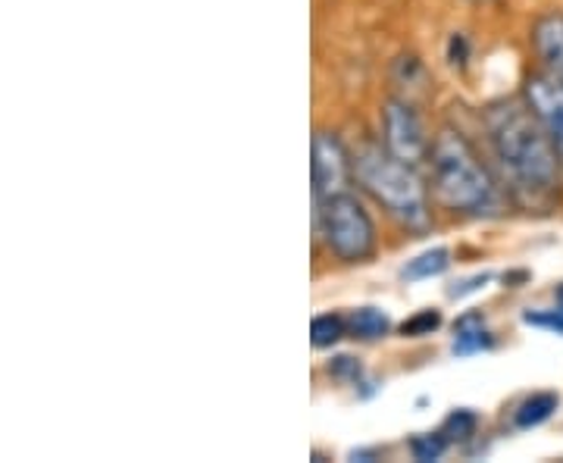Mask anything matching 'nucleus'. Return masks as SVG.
I'll return each mask as SVG.
<instances>
[{
  "label": "nucleus",
  "mask_w": 563,
  "mask_h": 463,
  "mask_svg": "<svg viewBox=\"0 0 563 463\" xmlns=\"http://www.w3.org/2000/svg\"><path fill=\"white\" fill-rule=\"evenodd\" d=\"M485 139L507 191L529 213H548L561 201V157L532 107L517 98L485 107Z\"/></svg>",
  "instance_id": "nucleus-1"
},
{
  "label": "nucleus",
  "mask_w": 563,
  "mask_h": 463,
  "mask_svg": "<svg viewBox=\"0 0 563 463\" xmlns=\"http://www.w3.org/2000/svg\"><path fill=\"white\" fill-rule=\"evenodd\" d=\"M432 188L439 201L463 217H492L501 210V188L492 179L476 151L454 129H442L429 147Z\"/></svg>",
  "instance_id": "nucleus-2"
},
{
  "label": "nucleus",
  "mask_w": 563,
  "mask_h": 463,
  "mask_svg": "<svg viewBox=\"0 0 563 463\" xmlns=\"http://www.w3.org/2000/svg\"><path fill=\"white\" fill-rule=\"evenodd\" d=\"M354 176L407 229L429 225V203L417 166L398 161L388 147L363 144L354 151Z\"/></svg>",
  "instance_id": "nucleus-3"
},
{
  "label": "nucleus",
  "mask_w": 563,
  "mask_h": 463,
  "mask_svg": "<svg viewBox=\"0 0 563 463\" xmlns=\"http://www.w3.org/2000/svg\"><path fill=\"white\" fill-rule=\"evenodd\" d=\"M313 222H317V232L325 239L329 251L335 257H342L347 263H361L373 257L376 225H373L369 213L363 210V203L351 191L317 203Z\"/></svg>",
  "instance_id": "nucleus-4"
},
{
  "label": "nucleus",
  "mask_w": 563,
  "mask_h": 463,
  "mask_svg": "<svg viewBox=\"0 0 563 463\" xmlns=\"http://www.w3.org/2000/svg\"><path fill=\"white\" fill-rule=\"evenodd\" d=\"M310 176H313V203L329 201L347 191V181L354 176V154H347L339 135L317 132L310 147Z\"/></svg>",
  "instance_id": "nucleus-5"
},
{
  "label": "nucleus",
  "mask_w": 563,
  "mask_h": 463,
  "mask_svg": "<svg viewBox=\"0 0 563 463\" xmlns=\"http://www.w3.org/2000/svg\"><path fill=\"white\" fill-rule=\"evenodd\" d=\"M383 142L385 147L410 166H422L429 161V142L422 132L417 110L404 101H388L383 110Z\"/></svg>",
  "instance_id": "nucleus-6"
},
{
  "label": "nucleus",
  "mask_w": 563,
  "mask_h": 463,
  "mask_svg": "<svg viewBox=\"0 0 563 463\" xmlns=\"http://www.w3.org/2000/svg\"><path fill=\"white\" fill-rule=\"evenodd\" d=\"M526 103L544 125L563 166V81L554 76H532L526 81Z\"/></svg>",
  "instance_id": "nucleus-7"
},
{
  "label": "nucleus",
  "mask_w": 563,
  "mask_h": 463,
  "mask_svg": "<svg viewBox=\"0 0 563 463\" xmlns=\"http://www.w3.org/2000/svg\"><path fill=\"white\" fill-rule=\"evenodd\" d=\"M532 47L542 60L544 73L563 81V13H544L532 25Z\"/></svg>",
  "instance_id": "nucleus-8"
},
{
  "label": "nucleus",
  "mask_w": 563,
  "mask_h": 463,
  "mask_svg": "<svg viewBox=\"0 0 563 463\" xmlns=\"http://www.w3.org/2000/svg\"><path fill=\"white\" fill-rule=\"evenodd\" d=\"M558 407H561V398H558L554 392H539V395L526 398V401L517 407L514 426H517V429H536V426H542L544 420H551Z\"/></svg>",
  "instance_id": "nucleus-9"
},
{
  "label": "nucleus",
  "mask_w": 563,
  "mask_h": 463,
  "mask_svg": "<svg viewBox=\"0 0 563 463\" xmlns=\"http://www.w3.org/2000/svg\"><path fill=\"white\" fill-rule=\"evenodd\" d=\"M448 266H451V251L448 247H429V251H422L420 257H413L404 266L401 276L407 283H422V279L442 276Z\"/></svg>",
  "instance_id": "nucleus-10"
},
{
  "label": "nucleus",
  "mask_w": 563,
  "mask_h": 463,
  "mask_svg": "<svg viewBox=\"0 0 563 463\" xmlns=\"http://www.w3.org/2000/svg\"><path fill=\"white\" fill-rule=\"evenodd\" d=\"M483 348H492V335L485 332L483 317L470 313L454 326V354H476Z\"/></svg>",
  "instance_id": "nucleus-11"
},
{
  "label": "nucleus",
  "mask_w": 563,
  "mask_h": 463,
  "mask_svg": "<svg viewBox=\"0 0 563 463\" xmlns=\"http://www.w3.org/2000/svg\"><path fill=\"white\" fill-rule=\"evenodd\" d=\"M351 332L363 339V342H373V339H383L385 332L391 329V320H388V313L379 310V307H361V310H354L351 313Z\"/></svg>",
  "instance_id": "nucleus-12"
},
{
  "label": "nucleus",
  "mask_w": 563,
  "mask_h": 463,
  "mask_svg": "<svg viewBox=\"0 0 563 463\" xmlns=\"http://www.w3.org/2000/svg\"><path fill=\"white\" fill-rule=\"evenodd\" d=\"M344 335V320L335 313H322L317 320L310 322V342L313 348H332L335 342H342Z\"/></svg>",
  "instance_id": "nucleus-13"
},
{
  "label": "nucleus",
  "mask_w": 563,
  "mask_h": 463,
  "mask_svg": "<svg viewBox=\"0 0 563 463\" xmlns=\"http://www.w3.org/2000/svg\"><path fill=\"white\" fill-rule=\"evenodd\" d=\"M476 423H479V417H476L473 410H454V414L444 420L442 432L448 436V442H466V439L476 432Z\"/></svg>",
  "instance_id": "nucleus-14"
},
{
  "label": "nucleus",
  "mask_w": 563,
  "mask_h": 463,
  "mask_svg": "<svg viewBox=\"0 0 563 463\" xmlns=\"http://www.w3.org/2000/svg\"><path fill=\"white\" fill-rule=\"evenodd\" d=\"M448 436L444 432H429V436H417L413 442H410V451H413V458L422 463L429 461H439L444 451H448Z\"/></svg>",
  "instance_id": "nucleus-15"
},
{
  "label": "nucleus",
  "mask_w": 563,
  "mask_h": 463,
  "mask_svg": "<svg viewBox=\"0 0 563 463\" xmlns=\"http://www.w3.org/2000/svg\"><path fill=\"white\" fill-rule=\"evenodd\" d=\"M439 326H442V313H439V310H420L417 317H410L407 322H401V335H410V339H417V335H432Z\"/></svg>",
  "instance_id": "nucleus-16"
},
{
  "label": "nucleus",
  "mask_w": 563,
  "mask_h": 463,
  "mask_svg": "<svg viewBox=\"0 0 563 463\" xmlns=\"http://www.w3.org/2000/svg\"><path fill=\"white\" fill-rule=\"evenodd\" d=\"M526 326H542V329H551V332H561L563 335V310H548V313H523Z\"/></svg>",
  "instance_id": "nucleus-17"
},
{
  "label": "nucleus",
  "mask_w": 563,
  "mask_h": 463,
  "mask_svg": "<svg viewBox=\"0 0 563 463\" xmlns=\"http://www.w3.org/2000/svg\"><path fill=\"white\" fill-rule=\"evenodd\" d=\"M329 373L339 376V379H351V383L361 379V366L351 361V357H335V363H329Z\"/></svg>",
  "instance_id": "nucleus-18"
},
{
  "label": "nucleus",
  "mask_w": 563,
  "mask_h": 463,
  "mask_svg": "<svg viewBox=\"0 0 563 463\" xmlns=\"http://www.w3.org/2000/svg\"><path fill=\"white\" fill-rule=\"evenodd\" d=\"M554 298H558V310H563V285L554 291Z\"/></svg>",
  "instance_id": "nucleus-19"
}]
</instances>
